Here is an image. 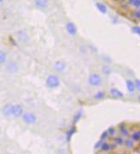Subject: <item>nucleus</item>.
<instances>
[{
  "instance_id": "8",
  "label": "nucleus",
  "mask_w": 140,
  "mask_h": 154,
  "mask_svg": "<svg viewBox=\"0 0 140 154\" xmlns=\"http://www.w3.org/2000/svg\"><path fill=\"white\" fill-rule=\"evenodd\" d=\"M66 30H67V32L70 34V35H75L77 34V31H78L75 24L73 22H69L66 24Z\"/></svg>"
},
{
  "instance_id": "4",
  "label": "nucleus",
  "mask_w": 140,
  "mask_h": 154,
  "mask_svg": "<svg viewBox=\"0 0 140 154\" xmlns=\"http://www.w3.org/2000/svg\"><path fill=\"white\" fill-rule=\"evenodd\" d=\"M23 113V109L22 107L20 104H15L12 107V115L15 117H19Z\"/></svg>"
},
{
  "instance_id": "12",
  "label": "nucleus",
  "mask_w": 140,
  "mask_h": 154,
  "mask_svg": "<svg viewBox=\"0 0 140 154\" xmlns=\"http://www.w3.org/2000/svg\"><path fill=\"white\" fill-rule=\"evenodd\" d=\"M110 93L112 94V96H113L115 97H123L124 96V94L116 88H112L110 90Z\"/></svg>"
},
{
  "instance_id": "29",
  "label": "nucleus",
  "mask_w": 140,
  "mask_h": 154,
  "mask_svg": "<svg viewBox=\"0 0 140 154\" xmlns=\"http://www.w3.org/2000/svg\"><path fill=\"white\" fill-rule=\"evenodd\" d=\"M102 143H103V140H99V141H98V142L95 144V149H97V150H98V149H101Z\"/></svg>"
},
{
  "instance_id": "9",
  "label": "nucleus",
  "mask_w": 140,
  "mask_h": 154,
  "mask_svg": "<svg viewBox=\"0 0 140 154\" xmlns=\"http://www.w3.org/2000/svg\"><path fill=\"white\" fill-rule=\"evenodd\" d=\"M7 70L11 73H14L18 70V66L17 64L15 61H10L7 65Z\"/></svg>"
},
{
  "instance_id": "19",
  "label": "nucleus",
  "mask_w": 140,
  "mask_h": 154,
  "mask_svg": "<svg viewBox=\"0 0 140 154\" xmlns=\"http://www.w3.org/2000/svg\"><path fill=\"white\" fill-rule=\"evenodd\" d=\"M124 144L127 148H133L134 147V141L131 139H128V140H125Z\"/></svg>"
},
{
  "instance_id": "25",
  "label": "nucleus",
  "mask_w": 140,
  "mask_h": 154,
  "mask_svg": "<svg viewBox=\"0 0 140 154\" xmlns=\"http://www.w3.org/2000/svg\"><path fill=\"white\" fill-rule=\"evenodd\" d=\"M107 132H108V134L109 136H114L116 134V133H117V131H116V129L114 127H109L107 130Z\"/></svg>"
},
{
  "instance_id": "3",
  "label": "nucleus",
  "mask_w": 140,
  "mask_h": 154,
  "mask_svg": "<svg viewBox=\"0 0 140 154\" xmlns=\"http://www.w3.org/2000/svg\"><path fill=\"white\" fill-rule=\"evenodd\" d=\"M101 83H102V80L99 74L93 73L89 78V83L91 86H100Z\"/></svg>"
},
{
  "instance_id": "24",
  "label": "nucleus",
  "mask_w": 140,
  "mask_h": 154,
  "mask_svg": "<svg viewBox=\"0 0 140 154\" xmlns=\"http://www.w3.org/2000/svg\"><path fill=\"white\" fill-rule=\"evenodd\" d=\"M101 71H102V72H103L104 74L108 75V74H110L111 73V68L108 65H104V66L101 68Z\"/></svg>"
},
{
  "instance_id": "26",
  "label": "nucleus",
  "mask_w": 140,
  "mask_h": 154,
  "mask_svg": "<svg viewBox=\"0 0 140 154\" xmlns=\"http://www.w3.org/2000/svg\"><path fill=\"white\" fill-rule=\"evenodd\" d=\"M131 30H132V32H133L134 34H136V35H140V27L139 26H134V27H132Z\"/></svg>"
},
{
  "instance_id": "15",
  "label": "nucleus",
  "mask_w": 140,
  "mask_h": 154,
  "mask_svg": "<svg viewBox=\"0 0 140 154\" xmlns=\"http://www.w3.org/2000/svg\"><path fill=\"white\" fill-rule=\"evenodd\" d=\"M75 133H76V127H70V129L67 131V133H66V140L67 141H70L71 137L73 136V134H75Z\"/></svg>"
},
{
  "instance_id": "28",
  "label": "nucleus",
  "mask_w": 140,
  "mask_h": 154,
  "mask_svg": "<svg viewBox=\"0 0 140 154\" xmlns=\"http://www.w3.org/2000/svg\"><path fill=\"white\" fill-rule=\"evenodd\" d=\"M108 136H109V135H108V132L105 131V132H103V133L101 134V140L104 141V140H105Z\"/></svg>"
},
{
  "instance_id": "31",
  "label": "nucleus",
  "mask_w": 140,
  "mask_h": 154,
  "mask_svg": "<svg viewBox=\"0 0 140 154\" xmlns=\"http://www.w3.org/2000/svg\"><path fill=\"white\" fill-rule=\"evenodd\" d=\"M21 34H23V35H26V34H25V33H24V32H22V31H20V32H19V33H18V34H17V35H20ZM22 38H23V36H19V40H20V41H22Z\"/></svg>"
},
{
  "instance_id": "5",
  "label": "nucleus",
  "mask_w": 140,
  "mask_h": 154,
  "mask_svg": "<svg viewBox=\"0 0 140 154\" xmlns=\"http://www.w3.org/2000/svg\"><path fill=\"white\" fill-rule=\"evenodd\" d=\"M115 147H116V145L111 144V143H108V142L103 141L100 150L102 151V152H104V153H107V152H109L111 150H113Z\"/></svg>"
},
{
  "instance_id": "18",
  "label": "nucleus",
  "mask_w": 140,
  "mask_h": 154,
  "mask_svg": "<svg viewBox=\"0 0 140 154\" xmlns=\"http://www.w3.org/2000/svg\"><path fill=\"white\" fill-rule=\"evenodd\" d=\"M6 59H7L6 53L4 51H0V65L4 64V62L6 61Z\"/></svg>"
},
{
  "instance_id": "17",
  "label": "nucleus",
  "mask_w": 140,
  "mask_h": 154,
  "mask_svg": "<svg viewBox=\"0 0 140 154\" xmlns=\"http://www.w3.org/2000/svg\"><path fill=\"white\" fill-rule=\"evenodd\" d=\"M131 140H133V141H139L140 140V131H135V132H133L131 135Z\"/></svg>"
},
{
  "instance_id": "1",
  "label": "nucleus",
  "mask_w": 140,
  "mask_h": 154,
  "mask_svg": "<svg viewBox=\"0 0 140 154\" xmlns=\"http://www.w3.org/2000/svg\"><path fill=\"white\" fill-rule=\"evenodd\" d=\"M47 85L49 88H57L60 85V79L56 75H49L47 78Z\"/></svg>"
},
{
  "instance_id": "14",
  "label": "nucleus",
  "mask_w": 140,
  "mask_h": 154,
  "mask_svg": "<svg viewBox=\"0 0 140 154\" xmlns=\"http://www.w3.org/2000/svg\"><path fill=\"white\" fill-rule=\"evenodd\" d=\"M126 87H127V90L129 92H133L135 91V85H134V82L131 81L130 79H127L126 81Z\"/></svg>"
},
{
  "instance_id": "6",
  "label": "nucleus",
  "mask_w": 140,
  "mask_h": 154,
  "mask_svg": "<svg viewBox=\"0 0 140 154\" xmlns=\"http://www.w3.org/2000/svg\"><path fill=\"white\" fill-rule=\"evenodd\" d=\"M65 67H66V65L65 64V62H63L62 60H58V61L54 63V69L57 72H61L65 71Z\"/></svg>"
},
{
  "instance_id": "11",
  "label": "nucleus",
  "mask_w": 140,
  "mask_h": 154,
  "mask_svg": "<svg viewBox=\"0 0 140 154\" xmlns=\"http://www.w3.org/2000/svg\"><path fill=\"white\" fill-rule=\"evenodd\" d=\"M119 130L120 131V133L122 134L123 136H129V130L126 127V125L124 123H121L119 125Z\"/></svg>"
},
{
  "instance_id": "10",
  "label": "nucleus",
  "mask_w": 140,
  "mask_h": 154,
  "mask_svg": "<svg viewBox=\"0 0 140 154\" xmlns=\"http://www.w3.org/2000/svg\"><path fill=\"white\" fill-rule=\"evenodd\" d=\"M34 4H35L36 7H38L40 9H44V8H46L47 6L48 2L46 1V0H36L34 2Z\"/></svg>"
},
{
  "instance_id": "16",
  "label": "nucleus",
  "mask_w": 140,
  "mask_h": 154,
  "mask_svg": "<svg viewBox=\"0 0 140 154\" xmlns=\"http://www.w3.org/2000/svg\"><path fill=\"white\" fill-rule=\"evenodd\" d=\"M113 141L114 142V145H121L124 144L125 142V140L122 138V137H120V136H115L113 139Z\"/></svg>"
},
{
  "instance_id": "20",
  "label": "nucleus",
  "mask_w": 140,
  "mask_h": 154,
  "mask_svg": "<svg viewBox=\"0 0 140 154\" xmlns=\"http://www.w3.org/2000/svg\"><path fill=\"white\" fill-rule=\"evenodd\" d=\"M128 4L136 8H140V0H130L128 1Z\"/></svg>"
},
{
  "instance_id": "23",
  "label": "nucleus",
  "mask_w": 140,
  "mask_h": 154,
  "mask_svg": "<svg viewBox=\"0 0 140 154\" xmlns=\"http://www.w3.org/2000/svg\"><path fill=\"white\" fill-rule=\"evenodd\" d=\"M82 115H83V110H79L78 113L75 114V116H74V122H75V123H77V122L80 120Z\"/></svg>"
},
{
  "instance_id": "27",
  "label": "nucleus",
  "mask_w": 140,
  "mask_h": 154,
  "mask_svg": "<svg viewBox=\"0 0 140 154\" xmlns=\"http://www.w3.org/2000/svg\"><path fill=\"white\" fill-rule=\"evenodd\" d=\"M134 85H135V89H137L139 91H140V79H135L134 81Z\"/></svg>"
},
{
  "instance_id": "2",
  "label": "nucleus",
  "mask_w": 140,
  "mask_h": 154,
  "mask_svg": "<svg viewBox=\"0 0 140 154\" xmlns=\"http://www.w3.org/2000/svg\"><path fill=\"white\" fill-rule=\"evenodd\" d=\"M22 121L26 124H34L36 123L37 118L35 114L31 112H27V113L22 114Z\"/></svg>"
},
{
  "instance_id": "13",
  "label": "nucleus",
  "mask_w": 140,
  "mask_h": 154,
  "mask_svg": "<svg viewBox=\"0 0 140 154\" xmlns=\"http://www.w3.org/2000/svg\"><path fill=\"white\" fill-rule=\"evenodd\" d=\"M95 5H96V8L98 9V10L101 12V13H103V14H106L107 13V6L104 4H102V3H96L95 4Z\"/></svg>"
},
{
  "instance_id": "7",
  "label": "nucleus",
  "mask_w": 140,
  "mask_h": 154,
  "mask_svg": "<svg viewBox=\"0 0 140 154\" xmlns=\"http://www.w3.org/2000/svg\"><path fill=\"white\" fill-rule=\"evenodd\" d=\"M12 107H13V105L10 103H7L6 105H4L3 108V114L7 117L11 116L12 115Z\"/></svg>"
},
{
  "instance_id": "21",
  "label": "nucleus",
  "mask_w": 140,
  "mask_h": 154,
  "mask_svg": "<svg viewBox=\"0 0 140 154\" xmlns=\"http://www.w3.org/2000/svg\"><path fill=\"white\" fill-rule=\"evenodd\" d=\"M104 96H105V93L103 91H98L94 95V98L97 99V100H101V99L104 98Z\"/></svg>"
},
{
  "instance_id": "30",
  "label": "nucleus",
  "mask_w": 140,
  "mask_h": 154,
  "mask_svg": "<svg viewBox=\"0 0 140 154\" xmlns=\"http://www.w3.org/2000/svg\"><path fill=\"white\" fill-rule=\"evenodd\" d=\"M57 154H67V153L65 152V149H60V151L58 152V153Z\"/></svg>"
},
{
  "instance_id": "22",
  "label": "nucleus",
  "mask_w": 140,
  "mask_h": 154,
  "mask_svg": "<svg viewBox=\"0 0 140 154\" xmlns=\"http://www.w3.org/2000/svg\"><path fill=\"white\" fill-rule=\"evenodd\" d=\"M131 17L135 19H140V10H135L131 12Z\"/></svg>"
}]
</instances>
